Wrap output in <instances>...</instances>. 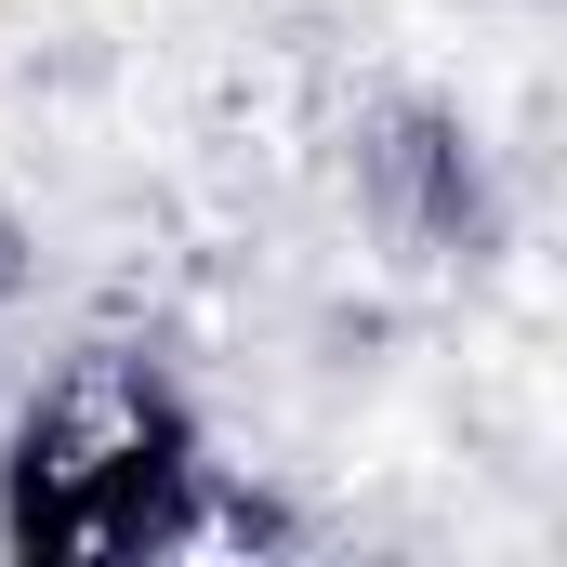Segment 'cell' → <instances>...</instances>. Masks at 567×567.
Returning a JSON list of instances; mask_svg holds the SVG:
<instances>
[{"label": "cell", "mask_w": 567, "mask_h": 567, "mask_svg": "<svg viewBox=\"0 0 567 567\" xmlns=\"http://www.w3.org/2000/svg\"><path fill=\"white\" fill-rule=\"evenodd\" d=\"M158 396L133 370H80L27 410V449H13V528L27 542H145L158 528Z\"/></svg>", "instance_id": "1"}]
</instances>
